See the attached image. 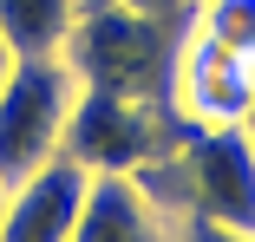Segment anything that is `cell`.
Returning a JSON list of instances; mask_svg holds the SVG:
<instances>
[{
	"mask_svg": "<svg viewBox=\"0 0 255 242\" xmlns=\"http://www.w3.org/2000/svg\"><path fill=\"white\" fill-rule=\"evenodd\" d=\"M137 190L170 216H203V223L255 236V137H249V124H223V131L183 124V137L170 151L137 170Z\"/></svg>",
	"mask_w": 255,
	"mask_h": 242,
	"instance_id": "6da1fadb",
	"label": "cell"
},
{
	"mask_svg": "<svg viewBox=\"0 0 255 242\" xmlns=\"http://www.w3.org/2000/svg\"><path fill=\"white\" fill-rule=\"evenodd\" d=\"M183 33H190V20H157V13L118 7V0H85V13H79L59 59L92 92H125V99L170 105Z\"/></svg>",
	"mask_w": 255,
	"mask_h": 242,
	"instance_id": "7a4b0ae2",
	"label": "cell"
},
{
	"mask_svg": "<svg viewBox=\"0 0 255 242\" xmlns=\"http://www.w3.org/2000/svg\"><path fill=\"white\" fill-rule=\"evenodd\" d=\"M177 137H183V118L170 105L79 85L72 124H66V157L85 164L92 177H137L144 164H157Z\"/></svg>",
	"mask_w": 255,
	"mask_h": 242,
	"instance_id": "3957f363",
	"label": "cell"
},
{
	"mask_svg": "<svg viewBox=\"0 0 255 242\" xmlns=\"http://www.w3.org/2000/svg\"><path fill=\"white\" fill-rule=\"evenodd\" d=\"M79 79L66 59H13L0 79V183H20L66 151Z\"/></svg>",
	"mask_w": 255,
	"mask_h": 242,
	"instance_id": "277c9868",
	"label": "cell"
},
{
	"mask_svg": "<svg viewBox=\"0 0 255 242\" xmlns=\"http://www.w3.org/2000/svg\"><path fill=\"white\" fill-rule=\"evenodd\" d=\"M170 112L196 131H223V124H249L255 118V59L216 46L210 33H183L177 53V79H170Z\"/></svg>",
	"mask_w": 255,
	"mask_h": 242,
	"instance_id": "5b68a950",
	"label": "cell"
},
{
	"mask_svg": "<svg viewBox=\"0 0 255 242\" xmlns=\"http://www.w3.org/2000/svg\"><path fill=\"white\" fill-rule=\"evenodd\" d=\"M85 203H92V170L59 151L53 164H39L33 177H20V183L7 190L0 242H72Z\"/></svg>",
	"mask_w": 255,
	"mask_h": 242,
	"instance_id": "8992f818",
	"label": "cell"
},
{
	"mask_svg": "<svg viewBox=\"0 0 255 242\" xmlns=\"http://www.w3.org/2000/svg\"><path fill=\"white\" fill-rule=\"evenodd\" d=\"M72 242H177V216L137 190V177H92V203Z\"/></svg>",
	"mask_w": 255,
	"mask_h": 242,
	"instance_id": "52a82bcc",
	"label": "cell"
},
{
	"mask_svg": "<svg viewBox=\"0 0 255 242\" xmlns=\"http://www.w3.org/2000/svg\"><path fill=\"white\" fill-rule=\"evenodd\" d=\"M85 0H0V39L13 59H59Z\"/></svg>",
	"mask_w": 255,
	"mask_h": 242,
	"instance_id": "ba28073f",
	"label": "cell"
},
{
	"mask_svg": "<svg viewBox=\"0 0 255 242\" xmlns=\"http://www.w3.org/2000/svg\"><path fill=\"white\" fill-rule=\"evenodd\" d=\"M190 26L210 33L216 46H229V53L255 59V0H196Z\"/></svg>",
	"mask_w": 255,
	"mask_h": 242,
	"instance_id": "9c48e42d",
	"label": "cell"
},
{
	"mask_svg": "<svg viewBox=\"0 0 255 242\" xmlns=\"http://www.w3.org/2000/svg\"><path fill=\"white\" fill-rule=\"evenodd\" d=\"M177 242H255V236L223 229V223H203V216H177Z\"/></svg>",
	"mask_w": 255,
	"mask_h": 242,
	"instance_id": "30bf717a",
	"label": "cell"
},
{
	"mask_svg": "<svg viewBox=\"0 0 255 242\" xmlns=\"http://www.w3.org/2000/svg\"><path fill=\"white\" fill-rule=\"evenodd\" d=\"M118 7H137V13H157V20H190L196 0H118Z\"/></svg>",
	"mask_w": 255,
	"mask_h": 242,
	"instance_id": "8fae6325",
	"label": "cell"
},
{
	"mask_svg": "<svg viewBox=\"0 0 255 242\" xmlns=\"http://www.w3.org/2000/svg\"><path fill=\"white\" fill-rule=\"evenodd\" d=\"M7 66H13V53H7V39H0V79H7Z\"/></svg>",
	"mask_w": 255,
	"mask_h": 242,
	"instance_id": "7c38bea8",
	"label": "cell"
},
{
	"mask_svg": "<svg viewBox=\"0 0 255 242\" xmlns=\"http://www.w3.org/2000/svg\"><path fill=\"white\" fill-rule=\"evenodd\" d=\"M0 216H7V183H0Z\"/></svg>",
	"mask_w": 255,
	"mask_h": 242,
	"instance_id": "4fadbf2b",
	"label": "cell"
},
{
	"mask_svg": "<svg viewBox=\"0 0 255 242\" xmlns=\"http://www.w3.org/2000/svg\"><path fill=\"white\" fill-rule=\"evenodd\" d=\"M249 137H255V124H249Z\"/></svg>",
	"mask_w": 255,
	"mask_h": 242,
	"instance_id": "5bb4252c",
	"label": "cell"
},
{
	"mask_svg": "<svg viewBox=\"0 0 255 242\" xmlns=\"http://www.w3.org/2000/svg\"><path fill=\"white\" fill-rule=\"evenodd\" d=\"M249 124H255V118H249Z\"/></svg>",
	"mask_w": 255,
	"mask_h": 242,
	"instance_id": "9a60e30c",
	"label": "cell"
}]
</instances>
